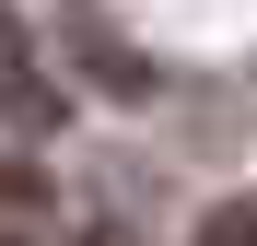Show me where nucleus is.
<instances>
[{
  "label": "nucleus",
  "mask_w": 257,
  "mask_h": 246,
  "mask_svg": "<svg viewBox=\"0 0 257 246\" xmlns=\"http://www.w3.org/2000/svg\"><path fill=\"white\" fill-rule=\"evenodd\" d=\"M199 246H257V199H210V211H199Z\"/></svg>",
  "instance_id": "obj_2"
},
{
  "label": "nucleus",
  "mask_w": 257,
  "mask_h": 246,
  "mask_svg": "<svg viewBox=\"0 0 257 246\" xmlns=\"http://www.w3.org/2000/svg\"><path fill=\"white\" fill-rule=\"evenodd\" d=\"M47 234H59V199H47V176L0 164V246H47Z\"/></svg>",
  "instance_id": "obj_1"
}]
</instances>
